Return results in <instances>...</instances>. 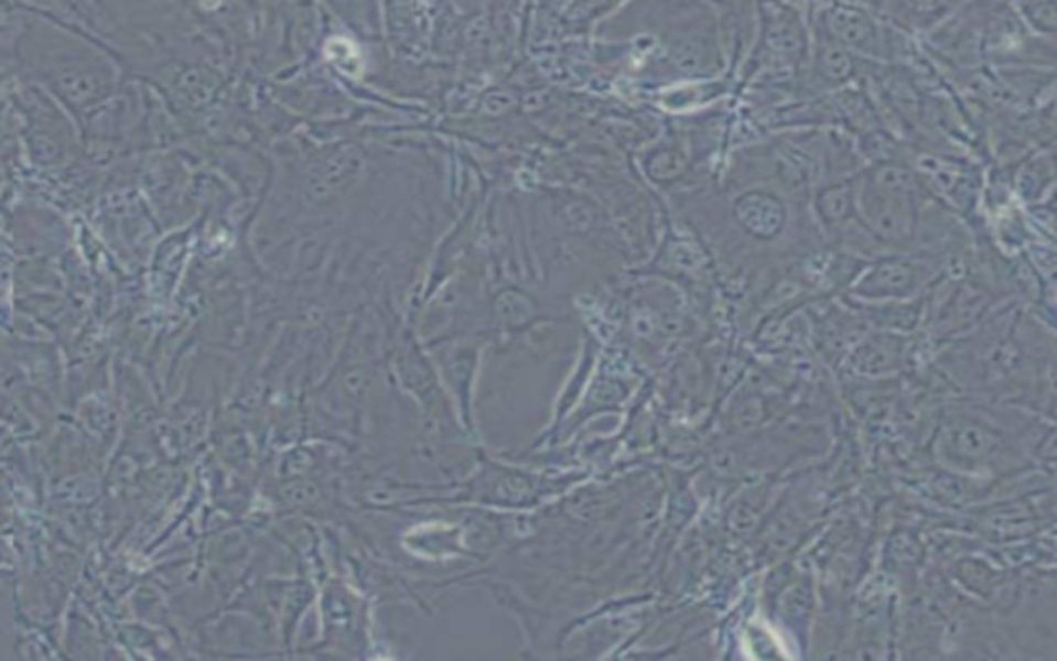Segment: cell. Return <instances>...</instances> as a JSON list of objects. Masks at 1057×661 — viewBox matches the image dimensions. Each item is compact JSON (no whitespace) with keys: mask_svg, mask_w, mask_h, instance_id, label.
Instances as JSON below:
<instances>
[{"mask_svg":"<svg viewBox=\"0 0 1057 661\" xmlns=\"http://www.w3.org/2000/svg\"><path fill=\"white\" fill-rule=\"evenodd\" d=\"M886 9H891L907 25L912 23L919 28H927L931 21L942 19L943 13L950 11L948 4H886Z\"/></svg>","mask_w":1057,"mask_h":661,"instance_id":"10","label":"cell"},{"mask_svg":"<svg viewBox=\"0 0 1057 661\" xmlns=\"http://www.w3.org/2000/svg\"><path fill=\"white\" fill-rule=\"evenodd\" d=\"M917 283V271L905 261H886L876 267V271L858 288L865 296L898 297L909 294Z\"/></svg>","mask_w":1057,"mask_h":661,"instance_id":"6","label":"cell"},{"mask_svg":"<svg viewBox=\"0 0 1057 661\" xmlns=\"http://www.w3.org/2000/svg\"><path fill=\"white\" fill-rule=\"evenodd\" d=\"M1000 448V436L975 422H959L946 432V451L959 462H981Z\"/></svg>","mask_w":1057,"mask_h":661,"instance_id":"5","label":"cell"},{"mask_svg":"<svg viewBox=\"0 0 1057 661\" xmlns=\"http://www.w3.org/2000/svg\"><path fill=\"white\" fill-rule=\"evenodd\" d=\"M1016 9L1023 13V21L1028 23V28L1054 37L1057 25L1056 2H1025V4H1018Z\"/></svg>","mask_w":1057,"mask_h":661,"instance_id":"9","label":"cell"},{"mask_svg":"<svg viewBox=\"0 0 1057 661\" xmlns=\"http://www.w3.org/2000/svg\"><path fill=\"white\" fill-rule=\"evenodd\" d=\"M862 203L865 219L880 236L896 240L912 230V203L907 195L888 193L867 182Z\"/></svg>","mask_w":1057,"mask_h":661,"instance_id":"2","label":"cell"},{"mask_svg":"<svg viewBox=\"0 0 1057 661\" xmlns=\"http://www.w3.org/2000/svg\"><path fill=\"white\" fill-rule=\"evenodd\" d=\"M820 214L824 215L827 221H841L853 209V186L851 184H837L827 188L820 198H818Z\"/></svg>","mask_w":1057,"mask_h":661,"instance_id":"8","label":"cell"},{"mask_svg":"<svg viewBox=\"0 0 1057 661\" xmlns=\"http://www.w3.org/2000/svg\"><path fill=\"white\" fill-rule=\"evenodd\" d=\"M770 9L775 13L765 17L766 48L770 50L775 56L787 58V61L801 58L808 48V40L799 17L796 13L794 15L787 13L785 7H770Z\"/></svg>","mask_w":1057,"mask_h":661,"instance_id":"4","label":"cell"},{"mask_svg":"<svg viewBox=\"0 0 1057 661\" xmlns=\"http://www.w3.org/2000/svg\"><path fill=\"white\" fill-rule=\"evenodd\" d=\"M818 33L827 37L832 44L846 52H860L867 56H880L882 37H880L876 19L865 7L858 4H827L822 7V15L818 17Z\"/></svg>","mask_w":1057,"mask_h":661,"instance_id":"1","label":"cell"},{"mask_svg":"<svg viewBox=\"0 0 1057 661\" xmlns=\"http://www.w3.org/2000/svg\"><path fill=\"white\" fill-rule=\"evenodd\" d=\"M816 73L822 77V82L845 85L855 75V58L851 52L839 48L820 35L816 44Z\"/></svg>","mask_w":1057,"mask_h":661,"instance_id":"7","label":"cell"},{"mask_svg":"<svg viewBox=\"0 0 1057 661\" xmlns=\"http://www.w3.org/2000/svg\"><path fill=\"white\" fill-rule=\"evenodd\" d=\"M735 219L749 236L773 240L787 224V209L781 198L766 191H748L733 205Z\"/></svg>","mask_w":1057,"mask_h":661,"instance_id":"3","label":"cell"}]
</instances>
